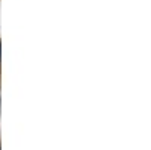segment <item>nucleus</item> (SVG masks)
I'll list each match as a JSON object with an SVG mask.
<instances>
[{
	"mask_svg": "<svg viewBox=\"0 0 151 150\" xmlns=\"http://www.w3.org/2000/svg\"><path fill=\"white\" fill-rule=\"evenodd\" d=\"M0 52H2V47H0Z\"/></svg>",
	"mask_w": 151,
	"mask_h": 150,
	"instance_id": "obj_1",
	"label": "nucleus"
}]
</instances>
